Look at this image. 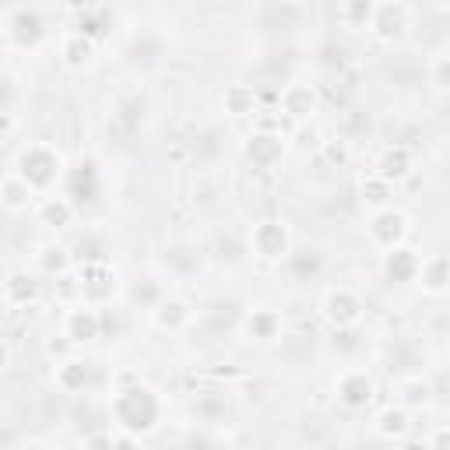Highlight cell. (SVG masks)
Masks as SVG:
<instances>
[{"label": "cell", "mask_w": 450, "mask_h": 450, "mask_svg": "<svg viewBox=\"0 0 450 450\" xmlns=\"http://www.w3.org/2000/svg\"><path fill=\"white\" fill-rule=\"evenodd\" d=\"M64 60H67L71 67H85L88 60H92V43H88L81 32H78V36H67V39H64Z\"/></svg>", "instance_id": "obj_10"}, {"label": "cell", "mask_w": 450, "mask_h": 450, "mask_svg": "<svg viewBox=\"0 0 450 450\" xmlns=\"http://www.w3.org/2000/svg\"><path fill=\"white\" fill-rule=\"evenodd\" d=\"M436 450H450V433H440V436H436Z\"/></svg>", "instance_id": "obj_27"}, {"label": "cell", "mask_w": 450, "mask_h": 450, "mask_svg": "<svg viewBox=\"0 0 450 450\" xmlns=\"http://www.w3.org/2000/svg\"><path fill=\"white\" fill-rule=\"evenodd\" d=\"M380 433H383V436L405 433V415H401V412H387V415L380 418Z\"/></svg>", "instance_id": "obj_17"}, {"label": "cell", "mask_w": 450, "mask_h": 450, "mask_svg": "<svg viewBox=\"0 0 450 450\" xmlns=\"http://www.w3.org/2000/svg\"><path fill=\"white\" fill-rule=\"evenodd\" d=\"M71 187H74V194H78V197H81V190H85V201H92V197H95V169L85 162V166L74 172Z\"/></svg>", "instance_id": "obj_14"}, {"label": "cell", "mask_w": 450, "mask_h": 450, "mask_svg": "<svg viewBox=\"0 0 450 450\" xmlns=\"http://www.w3.org/2000/svg\"><path fill=\"white\" fill-rule=\"evenodd\" d=\"M408 25H412V11L405 4H380V8H373L370 28L376 36H383V39H398Z\"/></svg>", "instance_id": "obj_2"}, {"label": "cell", "mask_w": 450, "mask_h": 450, "mask_svg": "<svg viewBox=\"0 0 450 450\" xmlns=\"http://www.w3.org/2000/svg\"><path fill=\"white\" fill-rule=\"evenodd\" d=\"M116 450H134V443H131V440H120V443H116Z\"/></svg>", "instance_id": "obj_29"}, {"label": "cell", "mask_w": 450, "mask_h": 450, "mask_svg": "<svg viewBox=\"0 0 450 450\" xmlns=\"http://www.w3.org/2000/svg\"><path fill=\"white\" fill-rule=\"evenodd\" d=\"M53 169H56V159L46 152V148H28L21 155V176L28 187H43L53 179Z\"/></svg>", "instance_id": "obj_3"}, {"label": "cell", "mask_w": 450, "mask_h": 450, "mask_svg": "<svg viewBox=\"0 0 450 450\" xmlns=\"http://www.w3.org/2000/svg\"><path fill=\"white\" fill-rule=\"evenodd\" d=\"M338 18H345V21H373V4H348V8H341L338 11Z\"/></svg>", "instance_id": "obj_19"}, {"label": "cell", "mask_w": 450, "mask_h": 450, "mask_svg": "<svg viewBox=\"0 0 450 450\" xmlns=\"http://www.w3.org/2000/svg\"><path fill=\"white\" fill-rule=\"evenodd\" d=\"M116 415L127 429H152L155 426V415H159V405L152 398V391H124L116 398Z\"/></svg>", "instance_id": "obj_1"}, {"label": "cell", "mask_w": 450, "mask_h": 450, "mask_svg": "<svg viewBox=\"0 0 450 450\" xmlns=\"http://www.w3.org/2000/svg\"><path fill=\"white\" fill-rule=\"evenodd\" d=\"M4 204L11 207V212H21V207L28 204V183L8 179V183H4Z\"/></svg>", "instance_id": "obj_16"}, {"label": "cell", "mask_w": 450, "mask_h": 450, "mask_svg": "<svg viewBox=\"0 0 450 450\" xmlns=\"http://www.w3.org/2000/svg\"><path fill=\"white\" fill-rule=\"evenodd\" d=\"M436 74H440L443 81H450V60H440V64H436Z\"/></svg>", "instance_id": "obj_26"}, {"label": "cell", "mask_w": 450, "mask_h": 450, "mask_svg": "<svg viewBox=\"0 0 450 450\" xmlns=\"http://www.w3.org/2000/svg\"><path fill=\"white\" fill-rule=\"evenodd\" d=\"M401 232H405V218L398 212H387V215H380L373 222V236L380 239V243H391V239H398Z\"/></svg>", "instance_id": "obj_11"}, {"label": "cell", "mask_w": 450, "mask_h": 450, "mask_svg": "<svg viewBox=\"0 0 450 450\" xmlns=\"http://www.w3.org/2000/svg\"><path fill=\"white\" fill-rule=\"evenodd\" d=\"M313 102H317V95H313V88H310V85H289L285 92H282V106H285L292 116H306V113H313Z\"/></svg>", "instance_id": "obj_6"}, {"label": "cell", "mask_w": 450, "mask_h": 450, "mask_svg": "<svg viewBox=\"0 0 450 450\" xmlns=\"http://www.w3.org/2000/svg\"><path fill=\"white\" fill-rule=\"evenodd\" d=\"M408 450H429V447H426V443H412Z\"/></svg>", "instance_id": "obj_30"}, {"label": "cell", "mask_w": 450, "mask_h": 450, "mask_svg": "<svg viewBox=\"0 0 450 450\" xmlns=\"http://www.w3.org/2000/svg\"><path fill=\"white\" fill-rule=\"evenodd\" d=\"M271 331H275V317H271V313H260V317L250 320V335H264V338H267Z\"/></svg>", "instance_id": "obj_21"}, {"label": "cell", "mask_w": 450, "mask_h": 450, "mask_svg": "<svg viewBox=\"0 0 450 450\" xmlns=\"http://www.w3.org/2000/svg\"><path fill=\"white\" fill-rule=\"evenodd\" d=\"M32 292H36V289H32V282H28V278H11V282H8V295H11V299H28Z\"/></svg>", "instance_id": "obj_20"}, {"label": "cell", "mask_w": 450, "mask_h": 450, "mask_svg": "<svg viewBox=\"0 0 450 450\" xmlns=\"http://www.w3.org/2000/svg\"><path fill=\"white\" fill-rule=\"evenodd\" d=\"M92 450H109V443L106 440H92Z\"/></svg>", "instance_id": "obj_28"}, {"label": "cell", "mask_w": 450, "mask_h": 450, "mask_svg": "<svg viewBox=\"0 0 450 450\" xmlns=\"http://www.w3.org/2000/svg\"><path fill=\"white\" fill-rule=\"evenodd\" d=\"M60 383H64V387H71V391H74L78 383H85V366L71 363V370H64V373H60Z\"/></svg>", "instance_id": "obj_22"}, {"label": "cell", "mask_w": 450, "mask_h": 450, "mask_svg": "<svg viewBox=\"0 0 450 450\" xmlns=\"http://www.w3.org/2000/svg\"><path fill=\"white\" fill-rule=\"evenodd\" d=\"M401 172H405V152L383 159V176H401Z\"/></svg>", "instance_id": "obj_23"}, {"label": "cell", "mask_w": 450, "mask_h": 450, "mask_svg": "<svg viewBox=\"0 0 450 450\" xmlns=\"http://www.w3.org/2000/svg\"><path fill=\"white\" fill-rule=\"evenodd\" d=\"M355 313H359V306H355V299H352L348 292H335V295H327V317H331V320L348 324V320H355Z\"/></svg>", "instance_id": "obj_8"}, {"label": "cell", "mask_w": 450, "mask_h": 450, "mask_svg": "<svg viewBox=\"0 0 450 450\" xmlns=\"http://www.w3.org/2000/svg\"><path fill=\"white\" fill-rule=\"evenodd\" d=\"M81 36H102V21L99 18H81Z\"/></svg>", "instance_id": "obj_25"}, {"label": "cell", "mask_w": 450, "mask_h": 450, "mask_svg": "<svg viewBox=\"0 0 450 450\" xmlns=\"http://www.w3.org/2000/svg\"><path fill=\"white\" fill-rule=\"evenodd\" d=\"M341 398L348 405H366L373 398V383L366 376H345L341 380Z\"/></svg>", "instance_id": "obj_9"}, {"label": "cell", "mask_w": 450, "mask_h": 450, "mask_svg": "<svg viewBox=\"0 0 450 450\" xmlns=\"http://www.w3.org/2000/svg\"><path fill=\"white\" fill-rule=\"evenodd\" d=\"M254 247L264 257H282L285 247H289V236H285V229L278 222H260L257 232H254Z\"/></svg>", "instance_id": "obj_5"}, {"label": "cell", "mask_w": 450, "mask_h": 450, "mask_svg": "<svg viewBox=\"0 0 450 450\" xmlns=\"http://www.w3.org/2000/svg\"><path fill=\"white\" fill-rule=\"evenodd\" d=\"M43 218H46V225H67V218H71V207L60 201V204H49L46 212H43Z\"/></svg>", "instance_id": "obj_18"}, {"label": "cell", "mask_w": 450, "mask_h": 450, "mask_svg": "<svg viewBox=\"0 0 450 450\" xmlns=\"http://www.w3.org/2000/svg\"><path fill=\"white\" fill-rule=\"evenodd\" d=\"M387 271H391V278H398V282H408V278L415 275V257H412V250H398L391 260H387Z\"/></svg>", "instance_id": "obj_12"}, {"label": "cell", "mask_w": 450, "mask_h": 450, "mask_svg": "<svg viewBox=\"0 0 450 450\" xmlns=\"http://www.w3.org/2000/svg\"><path fill=\"white\" fill-rule=\"evenodd\" d=\"M67 335H71L74 341L92 338V335H95V317H92V313H74L71 324H67Z\"/></svg>", "instance_id": "obj_15"}, {"label": "cell", "mask_w": 450, "mask_h": 450, "mask_svg": "<svg viewBox=\"0 0 450 450\" xmlns=\"http://www.w3.org/2000/svg\"><path fill=\"white\" fill-rule=\"evenodd\" d=\"M250 159L254 162H260V166H267V162H275L278 155H282V141L278 137H267V134H260V137H250Z\"/></svg>", "instance_id": "obj_7"}, {"label": "cell", "mask_w": 450, "mask_h": 450, "mask_svg": "<svg viewBox=\"0 0 450 450\" xmlns=\"http://www.w3.org/2000/svg\"><path fill=\"white\" fill-rule=\"evenodd\" d=\"M8 36L14 39V43H36L39 36H43V21H39V14L36 11H25V8H18V11H11V18H8Z\"/></svg>", "instance_id": "obj_4"}, {"label": "cell", "mask_w": 450, "mask_h": 450, "mask_svg": "<svg viewBox=\"0 0 450 450\" xmlns=\"http://www.w3.org/2000/svg\"><path fill=\"white\" fill-rule=\"evenodd\" d=\"M225 106H229L232 113H247V109L254 106V88H247V85H232L229 92H225Z\"/></svg>", "instance_id": "obj_13"}, {"label": "cell", "mask_w": 450, "mask_h": 450, "mask_svg": "<svg viewBox=\"0 0 450 450\" xmlns=\"http://www.w3.org/2000/svg\"><path fill=\"white\" fill-rule=\"evenodd\" d=\"M363 194H370L366 201H373V204H383V201H387V183H370V187H363Z\"/></svg>", "instance_id": "obj_24"}]
</instances>
